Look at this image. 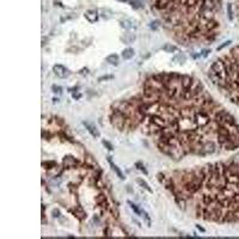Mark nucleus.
Listing matches in <instances>:
<instances>
[{"mask_svg":"<svg viewBox=\"0 0 239 239\" xmlns=\"http://www.w3.org/2000/svg\"><path fill=\"white\" fill-rule=\"evenodd\" d=\"M227 13H228V18L232 21L233 19V10H232V4L227 5Z\"/></svg>","mask_w":239,"mask_h":239,"instance_id":"nucleus-19","label":"nucleus"},{"mask_svg":"<svg viewBox=\"0 0 239 239\" xmlns=\"http://www.w3.org/2000/svg\"><path fill=\"white\" fill-rule=\"evenodd\" d=\"M85 17L88 22H96L98 19V12L96 10H88L85 13Z\"/></svg>","mask_w":239,"mask_h":239,"instance_id":"nucleus-6","label":"nucleus"},{"mask_svg":"<svg viewBox=\"0 0 239 239\" xmlns=\"http://www.w3.org/2000/svg\"><path fill=\"white\" fill-rule=\"evenodd\" d=\"M160 25V22L159 21H154V22H152L151 24H150V28H151L152 30H157L158 28Z\"/></svg>","mask_w":239,"mask_h":239,"instance_id":"nucleus-20","label":"nucleus"},{"mask_svg":"<svg viewBox=\"0 0 239 239\" xmlns=\"http://www.w3.org/2000/svg\"><path fill=\"white\" fill-rule=\"evenodd\" d=\"M164 50L169 51V53H175V51H177V47L176 46H172V44H165L164 46Z\"/></svg>","mask_w":239,"mask_h":239,"instance_id":"nucleus-15","label":"nucleus"},{"mask_svg":"<svg viewBox=\"0 0 239 239\" xmlns=\"http://www.w3.org/2000/svg\"><path fill=\"white\" fill-rule=\"evenodd\" d=\"M208 76L216 88L239 108V46L218 58L212 63Z\"/></svg>","mask_w":239,"mask_h":239,"instance_id":"nucleus-3","label":"nucleus"},{"mask_svg":"<svg viewBox=\"0 0 239 239\" xmlns=\"http://www.w3.org/2000/svg\"><path fill=\"white\" fill-rule=\"evenodd\" d=\"M106 61L110 63V65H117L120 61V56L117 54H110L108 58H106Z\"/></svg>","mask_w":239,"mask_h":239,"instance_id":"nucleus-10","label":"nucleus"},{"mask_svg":"<svg viewBox=\"0 0 239 239\" xmlns=\"http://www.w3.org/2000/svg\"><path fill=\"white\" fill-rule=\"evenodd\" d=\"M51 91L55 93V95H61L62 93V88L60 85H53L51 86Z\"/></svg>","mask_w":239,"mask_h":239,"instance_id":"nucleus-16","label":"nucleus"},{"mask_svg":"<svg viewBox=\"0 0 239 239\" xmlns=\"http://www.w3.org/2000/svg\"><path fill=\"white\" fill-rule=\"evenodd\" d=\"M79 97H80V93H73V98L74 99H78Z\"/></svg>","mask_w":239,"mask_h":239,"instance_id":"nucleus-23","label":"nucleus"},{"mask_svg":"<svg viewBox=\"0 0 239 239\" xmlns=\"http://www.w3.org/2000/svg\"><path fill=\"white\" fill-rule=\"evenodd\" d=\"M134 49L133 48H126L125 50L122 51V58L125 59V60H130V59H133L134 58Z\"/></svg>","mask_w":239,"mask_h":239,"instance_id":"nucleus-8","label":"nucleus"},{"mask_svg":"<svg viewBox=\"0 0 239 239\" xmlns=\"http://www.w3.org/2000/svg\"><path fill=\"white\" fill-rule=\"evenodd\" d=\"M120 25L122 26L123 29H126V30H130V29H134V28H135L134 23H133L130 19H122V21L120 22Z\"/></svg>","mask_w":239,"mask_h":239,"instance_id":"nucleus-9","label":"nucleus"},{"mask_svg":"<svg viewBox=\"0 0 239 239\" xmlns=\"http://www.w3.org/2000/svg\"><path fill=\"white\" fill-rule=\"evenodd\" d=\"M113 76H104V78H99V81H103V80H108V79H111Z\"/></svg>","mask_w":239,"mask_h":239,"instance_id":"nucleus-22","label":"nucleus"},{"mask_svg":"<svg viewBox=\"0 0 239 239\" xmlns=\"http://www.w3.org/2000/svg\"><path fill=\"white\" fill-rule=\"evenodd\" d=\"M53 71H54L55 76L59 77V78H63V79H65V78L71 76V71H69L66 66H63V65L56 63V65L53 67Z\"/></svg>","mask_w":239,"mask_h":239,"instance_id":"nucleus-4","label":"nucleus"},{"mask_svg":"<svg viewBox=\"0 0 239 239\" xmlns=\"http://www.w3.org/2000/svg\"><path fill=\"white\" fill-rule=\"evenodd\" d=\"M136 182H138V184L141 187V188H144L145 190H147V191H148V192H151V194L153 192L152 188L148 185V184H147V183H146V182H145V181H144V179H142V178H138V179H136Z\"/></svg>","mask_w":239,"mask_h":239,"instance_id":"nucleus-11","label":"nucleus"},{"mask_svg":"<svg viewBox=\"0 0 239 239\" xmlns=\"http://www.w3.org/2000/svg\"><path fill=\"white\" fill-rule=\"evenodd\" d=\"M121 39H122L123 43H127V44H128V43H132V42L135 41V36H134L133 34H125Z\"/></svg>","mask_w":239,"mask_h":239,"instance_id":"nucleus-12","label":"nucleus"},{"mask_svg":"<svg viewBox=\"0 0 239 239\" xmlns=\"http://www.w3.org/2000/svg\"><path fill=\"white\" fill-rule=\"evenodd\" d=\"M108 162H109V164H110L111 169L114 170V172H115V174H116L117 176L120 177L121 179H125V175H123V174H122V171H121V170H120V169H118V167L116 166V164H115V163L113 162V159H111V158H108Z\"/></svg>","mask_w":239,"mask_h":239,"instance_id":"nucleus-7","label":"nucleus"},{"mask_svg":"<svg viewBox=\"0 0 239 239\" xmlns=\"http://www.w3.org/2000/svg\"><path fill=\"white\" fill-rule=\"evenodd\" d=\"M136 167H138V169H140V170H141V171H142L145 175H147V174H148V172L146 171V169L144 167V165H142L141 163H136Z\"/></svg>","mask_w":239,"mask_h":239,"instance_id":"nucleus-21","label":"nucleus"},{"mask_svg":"<svg viewBox=\"0 0 239 239\" xmlns=\"http://www.w3.org/2000/svg\"><path fill=\"white\" fill-rule=\"evenodd\" d=\"M128 204L132 207V209L134 211V213H135V214H138V215H144V212H142V211L139 208L136 204H134V203H133L132 201H128Z\"/></svg>","mask_w":239,"mask_h":239,"instance_id":"nucleus-14","label":"nucleus"},{"mask_svg":"<svg viewBox=\"0 0 239 239\" xmlns=\"http://www.w3.org/2000/svg\"><path fill=\"white\" fill-rule=\"evenodd\" d=\"M196 227H197V228H199L201 232H204V230H203V227H202V226H200V225H196Z\"/></svg>","mask_w":239,"mask_h":239,"instance_id":"nucleus-24","label":"nucleus"},{"mask_svg":"<svg viewBox=\"0 0 239 239\" xmlns=\"http://www.w3.org/2000/svg\"><path fill=\"white\" fill-rule=\"evenodd\" d=\"M110 121L122 132L141 129L172 159L239 150V122L191 76L147 77L138 95L115 103Z\"/></svg>","mask_w":239,"mask_h":239,"instance_id":"nucleus-1","label":"nucleus"},{"mask_svg":"<svg viewBox=\"0 0 239 239\" xmlns=\"http://www.w3.org/2000/svg\"><path fill=\"white\" fill-rule=\"evenodd\" d=\"M172 60H174V62H175V63H181V65H182V63L185 62L187 58H185L183 54H178V55H176V56H175Z\"/></svg>","mask_w":239,"mask_h":239,"instance_id":"nucleus-13","label":"nucleus"},{"mask_svg":"<svg viewBox=\"0 0 239 239\" xmlns=\"http://www.w3.org/2000/svg\"><path fill=\"white\" fill-rule=\"evenodd\" d=\"M159 178L185 212L212 222L239 225V151L224 160Z\"/></svg>","mask_w":239,"mask_h":239,"instance_id":"nucleus-2","label":"nucleus"},{"mask_svg":"<svg viewBox=\"0 0 239 239\" xmlns=\"http://www.w3.org/2000/svg\"><path fill=\"white\" fill-rule=\"evenodd\" d=\"M102 142H103V146H104V147H105L108 151H113V150H114L113 145H111V144H110L108 140H103Z\"/></svg>","mask_w":239,"mask_h":239,"instance_id":"nucleus-18","label":"nucleus"},{"mask_svg":"<svg viewBox=\"0 0 239 239\" xmlns=\"http://www.w3.org/2000/svg\"><path fill=\"white\" fill-rule=\"evenodd\" d=\"M83 123H84L85 128L88 129V133H90V134H92V136H93V138H98V136H99V133H98L97 128L95 127L93 123H90V122H88V121H84Z\"/></svg>","mask_w":239,"mask_h":239,"instance_id":"nucleus-5","label":"nucleus"},{"mask_svg":"<svg viewBox=\"0 0 239 239\" xmlns=\"http://www.w3.org/2000/svg\"><path fill=\"white\" fill-rule=\"evenodd\" d=\"M128 2H129L130 5H133V7H135V9L142 7V4H141L139 0H128Z\"/></svg>","mask_w":239,"mask_h":239,"instance_id":"nucleus-17","label":"nucleus"}]
</instances>
